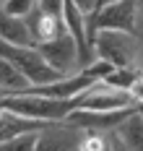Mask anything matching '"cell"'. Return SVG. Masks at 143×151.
Here are the masks:
<instances>
[{
    "mask_svg": "<svg viewBox=\"0 0 143 151\" xmlns=\"http://www.w3.org/2000/svg\"><path fill=\"white\" fill-rule=\"evenodd\" d=\"M0 39L13 42V45H24V47H36V39H34L26 18L8 13L5 8H0Z\"/></svg>",
    "mask_w": 143,
    "mask_h": 151,
    "instance_id": "10",
    "label": "cell"
},
{
    "mask_svg": "<svg viewBox=\"0 0 143 151\" xmlns=\"http://www.w3.org/2000/svg\"><path fill=\"white\" fill-rule=\"evenodd\" d=\"M36 138L39 133H24V136L8 138L0 143V151H36Z\"/></svg>",
    "mask_w": 143,
    "mask_h": 151,
    "instance_id": "15",
    "label": "cell"
},
{
    "mask_svg": "<svg viewBox=\"0 0 143 151\" xmlns=\"http://www.w3.org/2000/svg\"><path fill=\"white\" fill-rule=\"evenodd\" d=\"M138 42L130 31H117V29H99L94 37V52L99 60H107L109 65H133L135 60Z\"/></svg>",
    "mask_w": 143,
    "mask_h": 151,
    "instance_id": "3",
    "label": "cell"
},
{
    "mask_svg": "<svg viewBox=\"0 0 143 151\" xmlns=\"http://www.w3.org/2000/svg\"><path fill=\"white\" fill-rule=\"evenodd\" d=\"M114 133L125 141V146L130 151H143V115L135 109L130 117H125L114 128Z\"/></svg>",
    "mask_w": 143,
    "mask_h": 151,
    "instance_id": "13",
    "label": "cell"
},
{
    "mask_svg": "<svg viewBox=\"0 0 143 151\" xmlns=\"http://www.w3.org/2000/svg\"><path fill=\"white\" fill-rule=\"evenodd\" d=\"M0 55H3V58H8V60L13 63L18 70L29 78V83H31V86L55 83V81L65 78V73H60L57 68H52L36 47H24V45H13V42L0 39Z\"/></svg>",
    "mask_w": 143,
    "mask_h": 151,
    "instance_id": "2",
    "label": "cell"
},
{
    "mask_svg": "<svg viewBox=\"0 0 143 151\" xmlns=\"http://www.w3.org/2000/svg\"><path fill=\"white\" fill-rule=\"evenodd\" d=\"M76 3L81 5L83 13H94V11H96V0H76Z\"/></svg>",
    "mask_w": 143,
    "mask_h": 151,
    "instance_id": "20",
    "label": "cell"
},
{
    "mask_svg": "<svg viewBox=\"0 0 143 151\" xmlns=\"http://www.w3.org/2000/svg\"><path fill=\"white\" fill-rule=\"evenodd\" d=\"M81 138H83V128H76L68 120L52 122L49 128L39 130L36 151H73V149H78Z\"/></svg>",
    "mask_w": 143,
    "mask_h": 151,
    "instance_id": "7",
    "label": "cell"
},
{
    "mask_svg": "<svg viewBox=\"0 0 143 151\" xmlns=\"http://www.w3.org/2000/svg\"><path fill=\"white\" fill-rule=\"evenodd\" d=\"M109 138H112V151H130V149H127V146H125V141H122V138L117 136L114 130H112V133H109Z\"/></svg>",
    "mask_w": 143,
    "mask_h": 151,
    "instance_id": "19",
    "label": "cell"
},
{
    "mask_svg": "<svg viewBox=\"0 0 143 151\" xmlns=\"http://www.w3.org/2000/svg\"><path fill=\"white\" fill-rule=\"evenodd\" d=\"M49 125H52V122L34 120V117H26V115L3 109V115H0V143L8 141V138L24 136V133H39V130H44V128H49Z\"/></svg>",
    "mask_w": 143,
    "mask_h": 151,
    "instance_id": "9",
    "label": "cell"
},
{
    "mask_svg": "<svg viewBox=\"0 0 143 151\" xmlns=\"http://www.w3.org/2000/svg\"><path fill=\"white\" fill-rule=\"evenodd\" d=\"M36 5H39V0H3V8H5L8 13H13V16H24V18L31 13Z\"/></svg>",
    "mask_w": 143,
    "mask_h": 151,
    "instance_id": "16",
    "label": "cell"
},
{
    "mask_svg": "<svg viewBox=\"0 0 143 151\" xmlns=\"http://www.w3.org/2000/svg\"><path fill=\"white\" fill-rule=\"evenodd\" d=\"M109 3H114V0H96V8H104V5H109Z\"/></svg>",
    "mask_w": 143,
    "mask_h": 151,
    "instance_id": "21",
    "label": "cell"
},
{
    "mask_svg": "<svg viewBox=\"0 0 143 151\" xmlns=\"http://www.w3.org/2000/svg\"><path fill=\"white\" fill-rule=\"evenodd\" d=\"M135 13L138 5L135 0H114L104 8H96L89 13V39L94 45V37L99 29H117V31H130L135 34Z\"/></svg>",
    "mask_w": 143,
    "mask_h": 151,
    "instance_id": "4",
    "label": "cell"
},
{
    "mask_svg": "<svg viewBox=\"0 0 143 151\" xmlns=\"http://www.w3.org/2000/svg\"><path fill=\"white\" fill-rule=\"evenodd\" d=\"M39 8H42L44 13L63 16V0H39Z\"/></svg>",
    "mask_w": 143,
    "mask_h": 151,
    "instance_id": "17",
    "label": "cell"
},
{
    "mask_svg": "<svg viewBox=\"0 0 143 151\" xmlns=\"http://www.w3.org/2000/svg\"><path fill=\"white\" fill-rule=\"evenodd\" d=\"M130 96H133L135 104H143V73L133 81V86H130Z\"/></svg>",
    "mask_w": 143,
    "mask_h": 151,
    "instance_id": "18",
    "label": "cell"
},
{
    "mask_svg": "<svg viewBox=\"0 0 143 151\" xmlns=\"http://www.w3.org/2000/svg\"><path fill=\"white\" fill-rule=\"evenodd\" d=\"M36 50L44 55V60L52 65V68H57L60 73L70 76L76 73L81 68V55H78V45H76V39L63 31V34H57L55 39H49V42H42V45H36Z\"/></svg>",
    "mask_w": 143,
    "mask_h": 151,
    "instance_id": "5",
    "label": "cell"
},
{
    "mask_svg": "<svg viewBox=\"0 0 143 151\" xmlns=\"http://www.w3.org/2000/svg\"><path fill=\"white\" fill-rule=\"evenodd\" d=\"M138 70L133 68V65H120V68H112L109 73L102 78V83L104 86H112V89H122V91H130L133 86V81L138 78Z\"/></svg>",
    "mask_w": 143,
    "mask_h": 151,
    "instance_id": "14",
    "label": "cell"
},
{
    "mask_svg": "<svg viewBox=\"0 0 143 151\" xmlns=\"http://www.w3.org/2000/svg\"><path fill=\"white\" fill-rule=\"evenodd\" d=\"M127 107H135L130 91L112 89V86H104V83L99 81V83H94L86 94H81L78 109H91V112H117V109H127Z\"/></svg>",
    "mask_w": 143,
    "mask_h": 151,
    "instance_id": "6",
    "label": "cell"
},
{
    "mask_svg": "<svg viewBox=\"0 0 143 151\" xmlns=\"http://www.w3.org/2000/svg\"><path fill=\"white\" fill-rule=\"evenodd\" d=\"M138 112H141V115H143V104H138Z\"/></svg>",
    "mask_w": 143,
    "mask_h": 151,
    "instance_id": "22",
    "label": "cell"
},
{
    "mask_svg": "<svg viewBox=\"0 0 143 151\" xmlns=\"http://www.w3.org/2000/svg\"><path fill=\"white\" fill-rule=\"evenodd\" d=\"M73 151H81V149H73Z\"/></svg>",
    "mask_w": 143,
    "mask_h": 151,
    "instance_id": "24",
    "label": "cell"
},
{
    "mask_svg": "<svg viewBox=\"0 0 143 151\" xmlns=\"http://www.w3.org/2000/svg\"><path fill=\"white\" fill-rule=\"evenodd\" d=\"M138 109L135 107H127V109H117V112H91V109H76L68 122L76 125V128H83V130H99V133H112L120 122L130 117L133 112Z\"/></svg>",
    "mask_w": 143,
    "mask_h": 151,
    "instance_id": "8",
    "label": "cell"
},
{
    "mask_svg": "<svg viewBox=\"0 0 143 151\" xmlns=\"http://www.w3.org/2000/svg\"><path fill=\"white\" fill-rule=\"evenodd\" d=\"M26 24H29V29H31L34 39H36V45H42V42H49V39H55L57 34H63V31H65L63 16L44 13L39 5H36V8H34L29 16H26Z\"/></svg>",
    "mask_w": 143,
    "mask_h": 151,
    "instance_id": "11",
    "label": "cell"
},
{
    "mask_svg": "<svg viewBox=\"0 0 143 151\" xmlns=\"http://www.w3.org/2000/svg\"><path fill=\"white\" fill-rule=\"evenodd\" d=\"M0 115H3V107H0Z\"/></svg>",
    "mask_w": 143,
    "mask_h": 151,
    "instance_id": "23",
    "label": "cell"
},
{
    "mask_svg": "<svg viewBox=\"0 0 143 151\" xmlns=\"http://www.w3.org/2000/svg\"><path fill=\"white\" fill-rule=\"evenodd\" d=\"M29 86H31L29 78L21 73L8 58L0 55V96H3V94H18V91H26Z\"/></svg>",
    "mask_w": 143,
    "mask_h": 151,
    "instance_id": "12",
    "label": "cell"
},
{
    "mask_svg": "<svg viewBox=\"0 0 143 151\" xmlns=\"http://www.w3.org/2000/svg\"><path fill=\"white\" fill-rule=\"evenodd\" d=\"M81 104V96L76 99H60V96H44V94H31V91H21V94H3L0 107L11 109L18 115H26L34 120L44 122H65Z\"/></svg>",
    "mask_w": 143,
    "mask_h": 151,
    "instance_id": "1",
    "label": "cell"
}]
</instances>
